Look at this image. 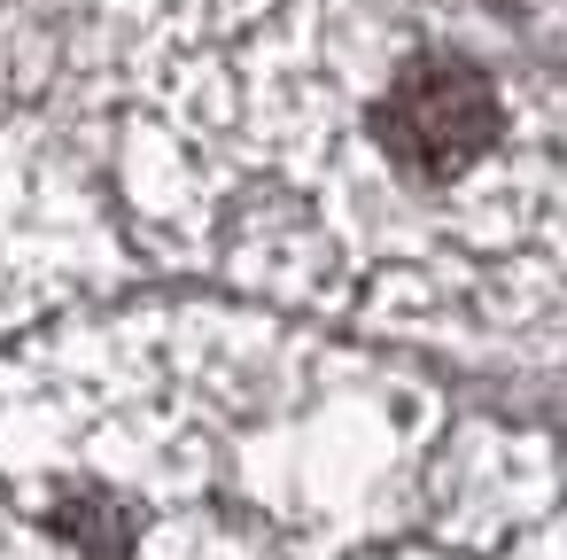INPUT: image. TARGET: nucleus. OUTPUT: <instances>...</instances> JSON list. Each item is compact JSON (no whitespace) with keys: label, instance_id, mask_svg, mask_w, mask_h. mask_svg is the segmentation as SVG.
Instances as JSON below:
<instances>
[{"label":"nucleus","instance_id":"f257e3e1","mask_svg":"<svg viewBox=\"0 0 567 560\" xmlns=\"http://www.w3.org/2000/svg\"><path fill=\"white\" fill-rule=\"evenodd\" d=\"M373 133L389 149V164L404 180H458L466 164H482L505 133V102L497 86L458 63V55H420L389 79L381 110H373Z\"/></svg>","mask_w":567,"mask_h":560}]
</instances>
